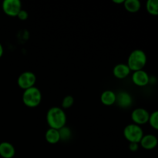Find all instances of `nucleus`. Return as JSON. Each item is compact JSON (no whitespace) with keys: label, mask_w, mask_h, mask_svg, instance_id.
<instances>
[{"label":"nucleus","mask_w":158,"mask_h":158,"mask_svg":"<svg viewBox=\"0 0 158 158\" xmlns=\"http://www.w3.org/2000/svg\"><path fill=\"white\" fill-rule=\"evenodd\" d=\"M45 138L49 143L56 144L60 140L59 131L53 129V128H49L46 131V134H45Z\"/></svg>","instance_id":"obj_14"},{"label":"nucleus","mask_w":158,"mask_h":158,"mask_svg":"<svg viewBox=\"0 0 158 158\" xmlns=\"http://www.w3.org/2000/svg\"><path fill=\"white\" fill-rule=\"evenodd\" d=\"M73 103L74 99L72 96H66V97L63 99V101H62V106H63L64 109H68V108L71 107V106L73 105Z\"/></svg>","instance_id":"obj_19"},{"label":"nucleus","mask_w":158,"mask_h":158,"mask_svg":"<svg viewBox=\"0 0 158 158\" xmlns=\"http://www.w3.org/2000/svg\"><path fill=\"white\" fill-rule=\"evenodd\" d=\"M147 10L151 15H158V1L157 0H148L147 2Z\"/></svg>","instance_id":"obj_16"},{"label":"nucleus","mask_w":158,"mask_h":158,"mask_svg":"<svg viewBox=\"0 0 158 158\" xmlns=\"http://www.w3.org/2000/svg\"><path fill=\"white\" fill-rule=\"evenodd\" d=\"M59 131V134H60V140H68L71 137V131L68 127H63L62 128L58 130Z\"/></svg>","instance_id":"obj_17"},{"label":"nucleus","mask_w":158,"mask_h":158,"mask_svg":"<svg viewBox=\"0 0 158 158\" xmlns=\"http://www.w3.org/2000/svg\"><path fill=\"white\" fill-rule=\"evenodd\" d=\"M3 52H4V49H3L2 45L0 43V58L2 57V56L3 55Z\"/></svg>","instance_id":"obj_22"},{"label":"nucleus","mask_w":158,"mask_h":158,"mask_svg":"<svg viewBox=\"0 0 158 158\" xmlns=\"http://www.w3.org/2000/svg\"><path fill=\"white\" fill-rule=\"evenodd\" d=\"M131 73V69L125 63H119L116 65L113 69V74L117 79H124Z\"/></svg>","instance_id":"obj_12"},{"label":"nucleus","mask_w":158,"mask_h":158,"mask_svg":"<svg viewBox=\"0 0 158 158\" xmlns=\"http://www.w3.org/2000/svg\"><path fill=\"white\" fill-rule=\"evenodd\" d=\"M46 120L49 127L59 130L66 126V113L58 106H52L48 110L46 114Z\"/></svg>","instance_id":"obj_1"},{"label":"nucleus","mask_w":158,"mask_h":158,"mask_svg":"<svg viewBox=\"0 0 158 158\" xmlns=\"http://www.w3.org/2000/svg\"><path fill=\"white\" fill-rule=\"evenodd\" d=\"M42 101V93L35 86L25 89L23 94V102L28 107H36Z\"/></svg>","instance_id":"obj_3"},{"label":"nucleus","mask_w":158,"mask_h":158,"mask_svg":"<svg viewBox=\"0 0 158 158\" xmlns=\"http://www.w3.org/2000/svg\"><path fill=\"white\" fill-rule=\"evenodd\" d=\"M132 81L136 86H144L148 84L150 82V78L148 73L141 69L134 73L132 75Z\"/></svg>","instance_id":"obj_9"},{"label":"nucleus","mask_w":158,"mask_h":158,"mask_svg":"<svg viewBox=\"0 0 158 158\" xmlns=\"http://www.w3.org/2000/svg\"><path fill=\"white\" fill-rule=\"evenodd\" d=\"M35 81H36V77L35 74L30 71H26L20 74L19 77H18L17 83L19 86L25 90L34 86Z\"/></svg>","instance_id":"obj_5"},{"label":"nucleus","mask_w":158,"mask_h":158,"mask_svg":"<svg viewBox=\"0 0 158 158\" xmlns=\"http://www.w3.org/2000/svg\"><path fill=\"white\" fill-rule=\"evenodd\" d=\"M2 9L9 16H17L22 9V3L19 0H5L2 2Z\"/></svg>","instance_id":"obj_6"},{"label":"nucleus","mask_w":158,"mask_h":158,"mask_svg":"<svg viewBox=\"0 0 158 158\" xmlns=\"http://www.w3.org/2000/svg\"><path fill=\"white\" fill-rule=\"evenodd\" d=\"M139 143H130L129 144V149L130 151L132 152H136L138 150Z\"/></svg>","instance_id":"obj_21"},{"label":"nucleus","mask_w":158,"mask_h":158,"mask_svg":"<svg viewBox=\"0 0 158 158\" xmlns=\"http://www.w3.org/2000/svg\"><path fill=\"white\" fill-rule=\"evenodd\" d=\"M150 114L144 108H136L131 114V119L135 124L143 125L149 120Z\"/></svg>","instance_id":"obj_7"},{"label":"nucleus","mask_w":158,"mask_h":158,"mask_svg":"<svg viewBox=\"0 0 158 158\" xmlns=\"http://www.w3.org/2000/svg\"><path fill=\"white\" fill-rule=\"evenodd\" d=\"M100 100L106 106L114 105L116 102V94L112 90H105L100 96Z\"/></svg>","instance_id":"obj_13"},{"label":"nucleus","mask_w":158,"mask_h":158,"mask_svg":"<svg viewBox=\"0 0 158 158\" xmlns=\"http://www.w3.org/2000/svg\"><path fill=\"white\" fill-rule=\"evenodd\" d=\"M117 106L123 109L131 107L133 103V98L127 91H120L116 94V102Z\"/></svg>","instance_id":"obj_8"},{"label":"nucleus","mask_w":158,"mask_h":158,"mask_svg":"<svg viewBox=\"0 0 158 158\" xmlns=\"http://www.w3.org/2000/svg\"><path fill=\"white\" fill-rule=\"evenodd\" d=\"M147 60L148 58L144 51L141 49H135L130 54L127 65L130 68L131 71L133 70L135 72L143 69V67L146 66Z\"/></svg>","instance_id":"obj_2"},{"label":"nucleus","mask_w":158,"mask_h":158,"mask_svg":"<svg viewBox=\"0 0 158 158\" xmlns=\"http://www.w3.org/2000/svg\"><path fill=\"white\" fill-rule=\"evenodd\" d=\"M123 136L130 143H140L143 136L142 128L135 123L128 124L123 130Z\"/></svg>","instance_id":"obj_4"},{"label":"nucleus","mask_w":158,"mask_h":158,"mask_svg":"<svg viewBox=\"0 0 158 158\" xmlns=\"http://www.w3.org/2000/svg\"><path fill=\"white\" fill-rule=\"evenodd\" d=\"M124 8L129 12H137L141 7V3L139 0H124Z\"/></svg>","instance_id":"obj_15"},{"label":"nucleus","mask_w":158,"mask_h":158,"mask_svg":"<svg viewBox=\"0 0 158 158\" xmlns=\"http://www.w3.org/2000/svg\"><path fill=\"white\" fill-rule=\"evenodd\" d=\"M114 3H117V4H120V3L124 2V0H113Z\"/></svg>","instance_id":"obj_23"},{"label":"nucleus","mask_w":158,"mask_h":158,"mask_svg":"<svg viewBox=\"0 0 158 158\" xmlns=\"http://www.w3.org/2000/svg\"><path fill=\"white\" fill-rule=\"evenodd\" d=\"M148 122L154 130L158 129V111H154L152 114H150Z\"/></svg>","instance_id":"obj_18"},{"label":"nucleus","mask_w":158,"mask_h":158,"mask_svg":"<svg viewBox=\"0 0 158 158\" xmlns=\"http://www.w3.org/2000/svg\"><path fill=\"white\" fill-rule=\"evenodd\" d=\"M142 148L145 150H152L155 148L157 145V138L153 134L143 135L140 141Z\"/></svg>","instance_id":"obj_10"},{"label":"nucleus","mask_w":158,"mask_h":158,"mask_svg":"<svg viewBox=\"0 0 158 158\" xmlns=\"http://www.w3.org/2000/svg\"><path fill=\"white\" fill-rule=\"evenodd\" d=\"M15 150L9 142L0 143V156L3 158H12L15 156Z\"/></svg>","instance_id":"obj_11"},{"label":"nucleus","mask_w":158,"mask_h":158,"mask_svg":"<svg viewBox=\"0 0 158 158\" xmlns=\"http://www.w3.org/2000/svg\"><path fill=\"white\" fill-rule=\"evenodd\" d=\"M28 16H29V14H28V12L23 9L19 11V12L18 15H17V17H18L20 20H23V21L27 19Z\"/></svg>","instance_id":"obj_20"}]
</instances>
